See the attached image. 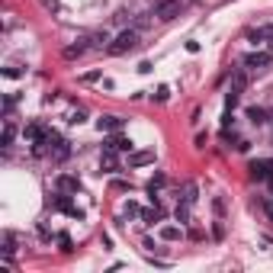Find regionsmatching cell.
<instances>
[{"label":"cell","mask_w":273,"mask_h":273,"mask_svg":"<svg viewBox=\"0 0 273 273\" xmlns=\"http://www.w3.org/2000/svg\"><path fill=\"white\" fill-rule=\"evenodd\" d=\"M132 48H138V29H122L116 39L109 42V55H125Z\"/></svg>","instance_id":"obj_1"},{"label":"cell","mask_w":273,"mask_h":273,"mask_svg":"<svg viewBox=\"0 0 273 273\" xmlns=\"http://www.w3.org/2000/svg\"><path fill=\"white\" fill-rule=\"evenodd\" d=\"M180 10H183V3H180V0H157V3H154V16H157L161 23L177 20Z\"/></svg>","instance_id":"obj_2"},{"label":"cell","mask_w":273,"mask_h":273,"mask_svg":"<svg viewBox=\"0 0 273 273\" xmlns=\"http://www.w3.org/2000/svg\"><path fill=\"white\" fill-rule=\"evenodd\" d=\"M48 157H52L55 164H61L71 157V142H64L61 135H52L48 138Z\"/></svg>","instance_id":"obj_3"},{"label":"cell","mask_w":273,"mask_h":273,"mask_svg":"<svg viewBox=\"0 0 273 273\" xmlns=\"http://www.w3.org/2000/svg\"><path fill=\"white\" fill-rule=\"evenodd\" d=\"M270 52H251V55H244V68L251 71V74H264L267 68H270Z\"/></svg>","instance_id":"obj_4"},{"label":"cell","mask_w":273,"mask_h":273,"mask_svg":"<svg viewBox=\"0 0 273 273\" xmlns=\"http://www.w3.org/2000/svg\"><path fill=\"white\" fill-rule=\"evenodd\" d=\"M48 203H52V209H61V212H68L71 218H81V215H84V212L77 209L74 203H71V193H61V190H58L52 199H48Z\"/></svg>","instance_id":"obj_5"},{"label":"cell","mask_w":273,"mask_h":273,"mask_svg":"<svg viewBox=\"0 0 273 273\" xmlns=\"http://www.w3.org/2000/svg\"><path fill=\"white\" fill-rule=\"evenodd\" d=\"M103 148H113V151H125V154H132V151H135V142H132L129 135H122V129H119V132H113V135L103 142Z\"/></svg>","instance_id":"obj_6"},{"label":"cell","mask_w":273,"mask_h":273,"mask_svg":"<svg viewBox=\"0 0 273 273\" xmlns=\"http://www.w3.org/2000/svg\"><path fill=\"white\" fill-rule=\"evenodd\" d=\"M247 174H251V180H270L273 183V157H267V161H251Z\"/></svg>","instance_id":"obj_7"},{"label":"cell","mask_w":273,"mask_h":273,"mask_svg":"<svg viewBox=\"0 0 273 273\" xmlns=\"http://www.w3.org/2000/svg\"><path fill=\"white\" fill-rule=\"evenodd\" d=\"M23 135H26L29 142H48V138H52L55 132H52V129H45L42 122H29L26 129H23Z\"/></svg>","instance_id":"obj_8"},{"label":"cell","mask_w":273,"mask_h":273,"mask_svg":"<svg viewBox=\"0 0 273 273\" xmlns=\"http://www.w3.org/2000/svg\"><path fill=\"white\" fill-rule=\"evenodd\" d=\"M145 222V225H161L164 222V206L161 203H151V209H142V215H138Z\"/></svg>","instance_id":"obj_9"},{"label":"cell","mask_w":273,"mask_h":273,"mask_svg":"<svg viewBox=\"0 0 273 273\" xmlns=\"http://www.w3.org/2000/svg\"><path fill=\"white\" fill-rule=\"evenodd\" d=\"M100 167H103V174H116L119 171V157H116V151H113V148H103Z\"/></svg>","instance_id":"obj_10"},{"label":"cell","mask_w":273,"mask_h":273,"mask_svg":"<svg viewBox=\"0 0 273 273\" xmlns=\"http://www.w3.org/2000/svg\"><path fill=\"white\" fill-rule=\"evenodd\" d=\"M55 186L61 193H81V180H77L74 174H61V177L55 180Z\"/></svg>","instance_id":"obj_11"},{"label":"cell","mask_w":273,"mask_h":273,"mask_svg":"<svg viewBox=\"0 0 273 273\" xmlns=\"http://www.w3.org/2000/svg\"><path fill=\"white\" fill-rule=\"evenodd\" d=\"M96 125H100V132H119L125 125V119L122 116H100V119H96Z\"/></svg>","instance_id":"obj_12"},{"label":"cell","mask_w":273,"mask_h":273,"mask_svg":"<svg viewBox=\"0 0 273 273\" xmlns=\"http://www.w3.org/2000/svg\"><path fill=\"white\" fill-rule=\"evenodd\" d=\"M87 48H90V39H77L74 45L64 48V58H68V61H74V58H81V55L87 52Z\"/></svg>","instance_id":"obj_13"},{"label":"cell","mask_w":273,"mask_h":273,"mask_svg":"<svg viewBox=\"0 0 273 273\" xmlns=\"http://www.w3.org/2000/svg\"><path fill=\"white\" fill-rule=\"evenodd\" d=\"M154 161V151H132L129 154V167H145Z\"/></svg>","instance_id":"obj_14"},{"label":"cell","mask_w":273,"mask_h":273,"mask_svg":"<svg viewBox=\"0 0 273 273\" xmlns=\"http://www.w3.org/2000/svg\"><path fill=\"white\" fill-rule=\"evenodd\" d=\"M244 87H247V68H238L232 74V90H238V93H241Z\"/></svg>","instance_id":"obj_15"},{"label":"cell","mask_w":273,"mask_h":273,"mask_svg":"<svg viewBox=\"0 0 273 273\" xmlns=\"http://www.w3.org/2000/svg\"><path fill=\"white\" fill-rule=\"evenodd\" d=\"M247 119H251V125H264L267 122V109L251 106V109H247Z\"/></svg>","instance_id":"obj_16"},{"label":"cell","mask_w":273,"mask_h":273,"mask_svg":"<svg viewBox=\"0 0 273 273\" xmlns=\"http://www.w3.org/2000/svg\"><path fill=\"white\" fill-rule=\"evenodd\" d=\"M161 238L164 241H180V238H183V232H180L177 225H161Z\"/></svg>","instance_id":"obj_17"},{"label":"cell","mask_w":273,"mask_h":273,"mask_svg":"<svg viewBox=\"0 0 273 273\" xmlns=\"http://www.w3.org/2000/svg\"><path fill=\"white\" fill-rule=\"evenodd\" d=\"M196 199H199V186L196 183H183V203H196Z\"/></svg>","instance_id":"obj_18"},{"label":"cell","mask_w":273,"mask_h":273,"mask_svg":"<svg viewBox=\"0 0 273 273\" xmlns=\"http://www.w3.org/2000/svg\"><path fill=\"white\" fill-rule=\"evenodd\" d=\"M174 215H177V222H180V225H186V222H190V203H177Z\"/></svg>","instance_id":"obj_19"},{"label":"cell","mask_w":273,"mask_h":273,"mask_svg":"<svg viewBox=\"0 0 273 273\" xmlns=\"http://www.w3.org/2000/svg\"><path fill=\"white\" fill-rule=\"evenodd\" d=\"M247 39H251L254 45H257V42H267V39H270V29H267V26H260V29H251V32H247Z\"/></svg>","instance_id":"obj_20"},{"label":"cell","mask_w":273,"mask_h":273,"mask_svg":"<svg viewBox=\"0 0 273 273\" xmlns=\"http://www.w3.org/2000/svg\"><path fill=\"white\" fill-rule=\"evenodd\" d=\"M13 138H16V125L7 119V125H3V148L7 151H10V145H13Z\"/></svg>","instance_id":"obj_21"},{"label":"cell","mask_w":273,"mask_h":273,"mask_svg":"<svg viewBox=\"0 0 273 273\" xmlns=\"http://www.w3.org/2000/svg\"><path fill=\"white\" fill-rule=\"evenodd\" d=\"M90 45H93V48H103V45H106V48H109V32H106V29H103V32H93V35H90Z\"/></svg>","instance_id":"obj_22"},{"label":"cell","mask_w":273,"mask_h":273,"mask_svg":"<svg viewBox=\"0 0 273 273\" xmlns=\"http://www.w3.org/2000/svg\"><path fill=\"white\" fill-rule=\"evenodd\" d=\"M151 100H154V103H167V100H171V87H167V84H161V87L151 93Z\"/></svg>","instance_id":"obj_23"},{"label":"cell","mask_w":273,"mask_h":273,"mask_svg":"<svg viewBox=\"0 0 273 273\" xmlns=\"http://www.w3.org/2000/svg\"><path fill=\"white\" fill-rule=\"evenodd\" d=\"M122 212H125V215H129V218H135V215H142V206H138L135 199H129V203H125V209H122Z\"/></svg>","instance_id":"obj_24"},{"label":"cell","mask_w":273,"mask_h":273,"mask_svg":"<svg viewBox=\"0 0 273 273\" xmlns=\"http://www.w3.org/2000/svg\"><path fill=\"white\" fill-rule=\"evenodd\" d=\"M58 244H61V251H64V254L74 251V241H71V235H58Z\"/></svg>","instance_id":"obj_25"},{"label":"cell","mask_w":273,"mask_h":273,"mask_svg":"<svg viewBox=\"0 0 273 273\" xmlns=\"http://www.w3.org/2000/svg\"><path fill=\"white\" fill-rule=\"evenodd\" d=\"M238 100H241L238 90H228V96H225V109H235V106H238Z\"/></svg>","instance_id":"obj_26"},{"label":"cell","mask_w":273,"mask_h":273,"mask_svg":"<svg viewBox=\"0 0 273 273\" xmlns=\"http://www.w3.org/2000/svg\"><path fill=\"white\" fill-rule=\"evenodd\" d=\"M84 119H87V113H84V109H74V113L68 116V122H71V125H81Z\"/></svg>","instance_id":"obj_27"},{"label":"cell","mask_w":273,"mask_h":273,"mask_svg":"<svg viewBox=\"0 0 273 273\" xmlns=\"http://www.w3.org/2000/svg\"><path fill=\"white\" fill-rule=\"evenodd\" d=\"M3 74H7V77H23V74H26V68H20V64H10V68H3Z\"/></svg>","instance_id":"obj_28"},{"label":"cell","mask_w":273,"mask_h":273,"mask_svg":"<svg viewBox=\"0 0 273 273\" xmlns=\"http://www.w3.org/2000/svg\"><path fill=\"white\" fill-rule=\"evenodd\" d=\"M42 7H48L52 10V13H61V3H58V0H39Z\"/></svg>","instance_id":"obj_29"},{"label":"cell","mask_w":273,"mask_h":273,"mask_svg":"<svg viewBox=\"0 0 273 273\" xmlns=\"http://www.w3.org/2000/svg\"><path fill=\"white\" fill-rule=\"evenodd\" d=\"M35 228H39V238H42V241H52V232H48V225H45V222H39Z\"/></svg>","instance_id":"obj_30"},{"label":"cell","mask_w":273,"mask_h":273,"mask_svg":"<svg viewBox=\"0 0 273 273\" xmlns=\"http://www.w3.org/2000/svg\"><path fill=\"white\" fill-rule=\"evenodd\" d=\"M81 81H84V84H93V81H100V71H87V74H84Z\"/></svg>","instance_id":"obj_31"},{"label":"cell","mask_w":273,"mask_h":273,"mask_svg":"<svg viewBox=\"0 0 273 273\" xmlns=\"http://www.w3.org/2000/svg\"><path fill=\"white\" fill-rule=\"evenodd\" d=\"M113 190H132V183H125V180H113Z\"/></svg>","instance_id":"obj_32"},{"label":"cell","mask_w":273,"mask_h":273,"mask_svg":"<svg viewBox=\"0 0 273 273\" xmlns=\"http://www.w3.org/2000/svg\"><path fill=\"white\" fill-rule=\"evenodd\" d=\"M186 52L196 55V52H199V42H196V39H190V42H186Z\"/></svg>","instance_id":"obj_33"},{"label":"cell","mask_w":273,"mask_h":273,"mask_svg":"<svg viewBox=\"0 0 273 273\" xmlns=\"http://www.w3.org/2000/svg\"><path fill=\"white\" fill-rule=\"evenodd\" d=\"M138 74H151V61H142V64H138Z\"/></svg>","instance_id":"obj_34"},{"label":"cell","mask_w":273,"mask_h":273,"mask_svg":"<svg viewBox=\"0 0 273 273\" xmlns=\"http://www.w3.org/2000/svg\"><path fill=\"white\" fill-rule=\"evenodd\" d=\"M264 209H267V215L273 218V196H270V199H267V203H264Z\"/></svg>","instance_id":"obj_35"}]
</instances>
